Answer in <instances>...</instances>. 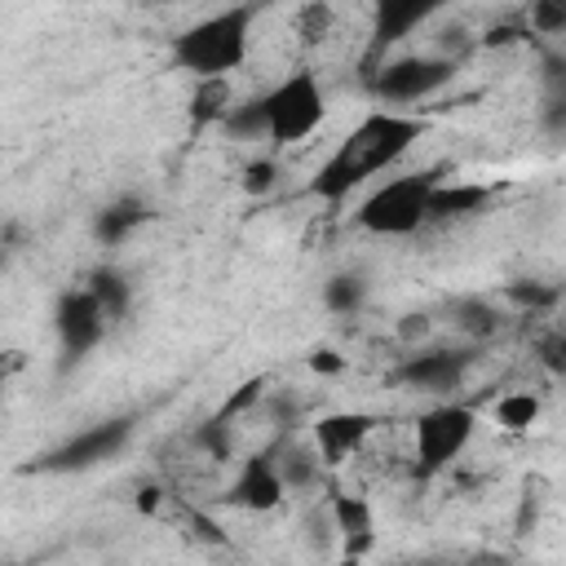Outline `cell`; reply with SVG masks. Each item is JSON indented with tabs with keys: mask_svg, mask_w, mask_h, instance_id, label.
<instances>
[{
	"mask_svg": "<svg viewBox=\"0 0 566 566\" xmlns=\"http://www.w3.org/2000/svg\"><path fill=\"white\" fill-rule=\"evenodd\" d=\"M424 119L420 115H407V111H394V106H380V111H367L340 142L336 150L318 164L314 181H310V195H318L323 203H340L349 199L367 177L385 172L389 164H398L420 137H424Z\"/></svg>",
	"mask_w": 566,
	"mask_h": 566,
	"instance_id": "6da1fadb",
	"label": "cell"
},
{
	"mask_svg": "<svg viewBox=\"0 0 566 566\" xmlns=\"http://www.w3.org/2000/svg\"><path fill=\"white\" fill-rule=\"evenodd\" d=\"M256 9L261 4H226V9L190 22L181 35H172V62H177V71H186L195 80H217V75L239 71L248 62Z\"/></svg>",
	"mask_w": 566,
	"mask_h": 566,
	"instance_id": "7a4b0ae2",
	"label": "cell"
},
{
	"mask_svg": "<svg viewBox=\"0 0 566 566\" xmlns=\"http://www.w3.org/2000/svg\"><path fill=\"white\" fill-rule=\"evenodd\" d=\"M442 177H447L442 164L420 168V172L389 177L385 186H376L358 203L354 226L367 230V234H380V239H407V234H416L420 226H429V195H433V186Z\"/></svg>",
	"mask_w": 566,
	"mask_h": 566,
	"instance_id": "3957f363",
	"label": "cell"
},
{
	"mask_svg": "<svg viewBox=\"0 0 566 566\" xmlns=\"http://www.w3.org/2000/svg\"><path fill=\"white\" fill-rule=\"evenodd\" d=\"M261 111H265V137L274 146H296L323 124L327 93H323L318 75L301 66L287 80H279L270 93H261Z\"/></svg>",
	"mask_w": 566,
	"mask_h": 566,
	"instance_id": "277c9868",
	"label": "cell"
},
{
	"mask_svg": "<svg viewBox=\"0 0 566 566\" xmlns=\"http://www.w3.org/2000/svg\"><path fill=\"white\" fill-rule=\"evenodd\" d=\"M455 75H460V62L451 53H407V57L380 62L367 75V88L380 106L398 111V106H411V102H424V97L442 93Z\"/></svg>",
	"mask_w": 566,
	"mask_h": 566,
	"instance_id": "5b68a950",
	"label": "cell"
},
{
	"mask_svg": "<svg viewBox=\"0 0 566 566\" xmlns=\"http://www.w3.org/2000/svg\"><path fill=\"white\" fill-rule=\"evenodd\" d=\"M473 433H478V411L469 402H438V407H429L416 420V451H411L416 478H433L451 460H460V451L473 442Z\"/></svg>",
	"mask_w": 566,
	"mask_h": 566,
	"instance_id": "8992f818",
	"label": "cell"
},
{
	"mask_svg": "<svg viewBox=\"0 0 566 566\" xmlns=\"http://www.w3.org/2000/svg\"><path fill=\"white\" fill-rule=\"evenodd\" d=\"M128 438H133V416H111V420H97V424L71 433L53 451H44L31 469L35 473H84V469L115 460L128 447Z\"/></svg>",
	"mask_w": 566,
	"mask_h": 566,
	"instance_id": "52a82bcc",
	"label": "cell"
},
{
	"mask_svg": "<svg viewBox=\"0 0 566 566\" xmlns=\"http://www.w3.org/2000/svg\"><path fill=\"white\" fill-rule=\"evenodd\" d=\"M106 327H111V318L102 314V305L93 301L88 287H71V292H62L57 305H53V332H57L62 367L84 363V358L102 345Z\"/></svg>",
	"mask_w": 566,
	"mask_h": 566,
	"instance_id": "ba28073f",
	"label": "cell"
},
{
	"mask_svg": "<svg viewBox=\"0 0 566 566\" xmlns=\"http://www.w3.org/2000/svg\"><path fill=\"white\" fill-rule=\"evenodd\" d=\"M473 363H478L473 349H451V345H442V349H416V354H407L389 371V385L411 389V394H438V398H447V394H455L464 385V376L473 371Z\"/></svg>",
	"mask_w": 566,
	"mask_h": 566,
	"instance_id": "9c48e42d",
	"label": "cell"
},
{
	"mask_svg": "<svg viewBox=\"0 0 566 566\" xmlns=\"http://www.w3.org/2000/svg\"><path fill=\"white\" fill-rule=\"evenodd\" d=\"M371 433H376L371 411H327L314 420V451H318L323 469H340L345 460H354L367 447Z\"/></svg>",
	"mask_w": 566,
	"mask_h": 566,
	"instance_id": "30bf717a",
	"label": "cell"
},
{
	"mask_svg": "<svg viewBox=\"0 0 566 566\" xmlns=\"http://www.w3.org/2000/svg\"><path fill=\"white\" fill-rule=\"evenodd\" d=\"M283 495H287V486L279 478L274 451H256L239 464V473H234V482L226 486L221 500L234 504V509H248V513H274L283 504Z\"/></svg>",
	"mask_w": 566,
	"mask_h": 566,
	"instance_id": "8fae6325",
	"label": "cell"
},
{
	"mask_svg": "<svg viewBox=\"0 0 566 566\" xmlns=\"http://www.w3.org/2000/svg\"><path fill=\"white\" fill-rule=\"evenodd\" d=\"M451 0H371V49L380 53V49L407 40L416 27H424Z\"/></svg>",
	"mask_w": 566,
	"mask_h": 566,
	"instance_id": "7c38bea8",
	"label": "cell"
},
{
	"mask_svg": "<svg viewBox=\"0 0 566 566\" xmlns=\"http://www.w3.org/2000/svg\"><path fill=\"white\" fill-rule=\"evenodd\" d=\"M327 522H332V531L345 539V553H349V557H363V553L371 548V539H376V513H371V504H367L363 495H354V491H332V495H327Z\"/></svg>",
	"mask_w": 566,
	"mask_h": 566,
	"instance_id": "4fadbf2b",
	"label": "cell"
},
{
	"mask_svg": "<svg viewBox=\"0 0 566 566\" xmlns=\"http://www.w3.org/2000/svg\"><path fill=\"white\" fill-rule=\"evenodd\" d=\"M146 221H150V203L137 199V195H119L115 203H106V208L93 217V239H97L102 248H119V243L133 239Z\"/></svg>",
	"mask_w": 566,
	"mask_h": 566,
	"instance_id": "5bb4252c",
	"label": "cell"
},
{
	"mask_svg": "<svg viewBox=\"0 0 566 566\" xmlns=\"http://www.w3.org/2000/svg\"><path fill=\"white\" fill-rule=\"evenodd\" d=\"M491 199V186H478V181H438L433 195H429V226L433 221H455V217H469L478 212L482 203Z\"/></svg>",
	"mask_w": 566,
	"mask_h": 566,
	"instance_id": "9a60e30c",
	"label": "cell"
},
{
	"mask_svg": "<svg viewBox=\"0 0 566 566\" xmlns=\"http://www.w3.org/2000/svg\"><path fill=\"white\" fill-rule=\"evenodd\" d=\"M84 287L93 292V301L102 305V314H106L111 323H124V318H128V310H133V283H128L115 265H97V270H88Z\"/></svg>",
	"mask_w": 566,
	"mask_h": 566,
	"instance_id": "2e32d148",
	"label": "cell"
},
{
	"mask_svg": "<svg viewBox=\"0 0 566 566\" xmlns=\"http://www.w3.org/2000/svg\"><path fill=\"white\" fill-rule=\"evenodd\" d=\"M274 464H279V478H283L287 491H314L323 482V460L305 442H283L274 451Z\"/></svg>",
	"mask_w": 566,
	"mask_h": 566,
	"instance_id": "e0dca14e",
	"label": "cell"
},
{
	"mask_svg": "<svg viewBox=\"0 0 566 566\" xmlns=\"http://www.w3.org/2000/svg\"><path fill=\"white\" fill-rule=\"evenodd\" d=\"M230 75H217V80H195V93H190V124L195 128H208V124H221V115L230 111Z\"/></svg>",
	"mask_w": 566,
	"mask_h": 566,
	"instance_id": "ac0fdd59",
	"label": "cell"
},
{
	"mask_svg": "<svg viewBox=\"0 0 566 566\" xmlns=\"http://www.w3.org/2000/svg\"><path fill=\"white\" fill-rule=\"evenodd\" d=\"M451 323L469 340H486V336L500 332V310L486 296H460V301H451Z\"/></svg>",
	"mask_w": 566,
	"mask_h": 566,
	"instance_id": "d6986e66",
	"label": "cell"
},
{
	"mask_svg": "<svg viewBox=\"0 0 566 566\" xmlns=\"http://www.w3.org/2000/svg\"><path fill=\"white\" fill-rule=\"evenodd\" d=\"M535 420H539V398H535L531 389H513V394H504V398L495 402V424L509 429V433H522V429H531Z\"/></svg>",
	"mask_w": 566,
	"mask_h": 566,
	"instance_id": "ffe728a7",
	"label": "cell"
},
{
	"mask_svg": "<svg viewBox=\"0 0 566 566\" xmlns=\"http://www.w3.org/2000/svg\"><path fill=\"white\" fill-rule=\"evenodd\" d=\"M323 305L332 314H358L367 305V283L358 274H332L323 283Z\"/></svg>",
	"mask_w": 566,
	"mask_h": 566,
	"instance_id": "44dd1931",
	"label": "cell"
},
{
	"mask_svg": "<svg viewBox=\"0 0 566 566\" xmlns=\"http://www.w3.org/2000/svg\"><path fill=\"white\" fill-rule=\"evenodd\" d=\"M221 128H226V137H234V142H252V137H265V111H261V97H252V102H230V111L221 115Z\"/></svg>",
	"mask_w": 566,
	"mask_h": 566,
	"instance_id": "7402d4cb",
	"label": "cell"
},
{
	"mask_svg": "<svg viewBox=\"0 0 566 566\" xmlns=\"http://www.w3.org/2000/svg\"><path fill=\"white\" fill-rule=\"evenodd\" d=\"M296 35H301L305 49L323 44V40L332 35V4H327V0H310V4H301V13H296Z\"/></svg>",
	"mask_w": 566,
	"mask_h": 566,
	"instance_id": "603a6c76",
	"label": "cell"
},
{
	"mask_svg": "<svg viewBox=\"0 0 566 566\" xmlns=\"http://www.w3.org/2000/svg\"><path fill=\"white\" fill-rule=\"evenodd\" d=\"M531 31L562 35L566 31V0H531Z\"/></svg>",
	"mask_w": 566,
	"mask_h": 566,
	"instance_id": "cb8c5ba5",
	"label": "cell"
},
{
	"mask_svg": "<svg viewBox=\"0 0 566 566\" xmlns=\"http://www.w3.org/2000/svg\"><path fill=\"white\" fill-rule=\"evenodd\" d=\"M274 177H279L274 159H252V164L243 168V190H248V195H265V190L274 186Z\"/></svg>",
	"mask_w": 566,
	"mask_h": 566,
	"instance_id": "d4e9b609",
	"label": "cell"
},
{
	"mask_svg": "<svg viewBox=\"0 0 566 566\" xmlns=\"http://www.w3.org/2000/svg\"><path fill=\"white\" fill-rule=\"evenodd\" d=\"M509 296H513L517 305H553V301H557V287H535V283L522 287V283H513Z\"/></svg>",
	"mask_w": 566,
	"mask_h": 566,
	"instance_id": "484cf974",
	"label": "cell"
},
{
	"mask_svg": "<svg viewBox=\"0 0 566 566\" xmlns=\"http://www.w3.org/2000/svg\"><path fill=\"white\" fill-rule=\"evenodd\" d=\"M562 349H566V345H562V332H553V336L539 340V358H544L548 371H562Z\"/></svg>",
	"mask_w": 566,
	"mask_h": 566,
	"instance_id": "4316f807",
	"label": "cell"
},
{
	"mask_svg": "<svg viewBox=\"0 0 566 566\" xmlns=\"http://www.w3.org/2000/svg\"><path fill=\"white\" fill-rule=\"evenodd\" d=\"M18 367H22V354H18V349H0V389L9 385V376H13Z\"/></svg>",
	"mask_w": 566,
	"mask_h": 566,
	"instance_id": "83f0119b",
	"label": "cell"
},
{
	"mask_svg": "<svg viewBox=\"0 0 566 566\" xmlns=\"http://www.w3.org/2000/svg\"><path fill=\"white\" fill-rule=\"evenodd\" d=\"M310 367H314V371H340V358H336L332 349H318V354L310 358Z\"/></svg>",
	"mask_w": 566,
	"mask_h": 566,
	"instance_id": "f1b7e54d",
	"label": "cell"
},
{
	"mask_svg": "<svg viewBox=\"0 0 566 566\" xmlns=\"http://www.w3.org/2000/svg\"><path fill=\"white\" fill-rule=\"evenodd\" d=\"M0 265H4V261H0Z\"/></svg>",
	"mask_w": 566,
	"mask_h": 566,
	"instance_id": "f546056e",
	"label": "cell"
}]
</instances>
